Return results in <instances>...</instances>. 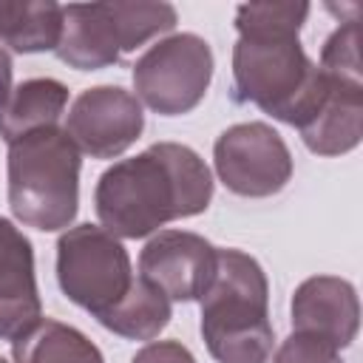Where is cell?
I'll return each mask as SVG.
<instances>
[{"label":"cell","mask_w":363,"mask_h":363,"mask_svg":"<svg viewBox=\"0 0 363 363\" xmlns=\"http://www.w3.org/2000/svg\"><path fill=\"white\" fill-rule=\"evenodd\" d=\"M309 3H244L235 11L233 99L301 128L326 94V74L303 54L301 26Z\"/></svg>","instance_id":"6da1fadb"},{"label":"cell","mask_w":363,"mask_h":363,"mask_svg":"<svg viewBox=\"0 0 363 363\" xmlns=\"http://www.w3.org/2000/svg\"><path fill=\"white\" fill-rule=\"evenodd\" d=\"M213 199L204 159L179 142H156L108 167L94 193L102 227L116 238H145L167 221L199 216Z\"/></svg>","instance_id":"7a4b0ae2"},{"label":"cell","mask_w":363,"mask_h":363,"mask_svg":"<svg viewBox=\"0 0 363 363\" xmlns=\"http://www.w3.org/2000/svg\"><path fill=\"white\" fill-rule=\"evenodd\" d=\"M201 301V337L218 363H267L275 332L269 284L261 264L241 250H218Z\"/></svg>","instance_id":"3957f363"},{"label":"cell","mask_w":363,"mask_h":363,"mask_svg":"<svg viewBox=\"0 0 363 363\" xmlns=\"http://www.w3.org/2000/svg\"><path fill=\"white\" fill-rule=\"evenodd\" d=\"M79 150L65 130L43 128L9 145V207L26 227L54 233L79 204Z\"/></svg>","instance_id":"277c9868"},{"label":"cell","mask_w":363,"mask_h":363,"mask_svg":"<svg viewBox=\"0 0 363 363\" xmlns=\"http://www.w3.org/2000/svg\"><path fill=\"white\" fill-rule=\"evenodd\" d=\"M176 20L170 3H68L54 51L77 71L108 68L125 51L170 31Z\"/></svg>","instance_id":"5b68a950"},{"label":"cell","mask_w":363,"mask_h":363,"mask_svg":"<svg viewBox=\"0 0 363 363\" xmlns=\"http://www.w3.org/2000/svg\"><path fill=\"white\" fill-rule=\"evenodd\" d=\"M130 255L116 235L96 224H77L57 241V281L65 298L96 320L133 286Z\"/></svg>","instance_id":"8992f818"},{"label":"cell","mask_w":363,"mask_h":363,"mask_svg":"<svg viewBox=\"0 0 363 363\" xmlns=\"http://www.w3.org/2000/svg\"><path fill=\"white\" fill-rule=\"evenodd\" d=\"M213 79V51L199 34H173L150 45L133 65L136 96L162 116L193 111Z\"/></svg>","instance_id":"52a82bcc"},{"label":"cell","mask_w":363,"mask_h":363,"mask_svg":"<svg viewBox=\"0 0 363 363\" xmlns=\"http://www.w3.org/2000/svg\"><path fill=\"white\" fill-rule=\"evenodd\" d=\"M216 173L227 190L264 199L292 179V156L278 130L267 122H241L227 128L213 147Z\"/></svg>","instance_id":"ba28073f"},{"label":"cell","mask_w":363,"mask_h":363,"mask_svg":"<svg viewBox=\"0 0 363 363\" xmlns=\"http://www.w3.org/2000/svg\"><path fill=\"white\" fill-rule=\"evenodd\" d=\"M145 128L139 99L119 85H96L82 91L65 122L68 139L91 159H113L125 153Z\"/></svg>","instance_id":"9c48e42d"},{"label":"cell","mask_w":363,"mask_h":363,"mask_svg":"<svg viewBox=\"0 0 363 363\" xmlns=\"http://www.w3.org/2000/svg\"><path fill=\"white\" fill-rule=\"evenodd\" d=\"M216 267V247L187 230H162L139 255V275L167 301H196Z\"/></svg>","instance_id":"30bf717a"},{"label":"cell","mask_w":363,"mask_h":363,"mask_svg":"<svg viewBox=\"0 0 363 363\" xmlns=\"http://www.w3.org/2000/svg\"><path fill=\"white\" fill-rule=\"evenodd\" d=\"M360 326V301L349 281L337 275H312L292 295V329L343 349Z\"/></svg>","instance_id":"8fae6325"},{"label":"cell","mask_w":363,"mask_h":363,"mask_svg":"<svg viewBox=\"0 0 363 363\" xmlns=\"http://www.w3.org/2000/svg\"><path fill=\"white\" fill-rule=\"evenodd\" d=\"M43 318L31 241L0 218V337L14 340Z\"/></svg>","instance_id":"7c38bea8"},{"label":"cell","mask_w":363,"mask_h":363,"mask_svg":"<svg viewBox=\"0 0 363 363\" xmlns=\"http://www.w3.org/2000/svg\"><path fill=\"white\" fill-rule=\"evenodd\" d=\"M326 94L312 116L298 128L303 145L318 156H340L363 136V85L326 77Z\"/></svg>","instance_id":"4fadbf2b"},{"label":"cell","mask_w":363,"mask_h":363,"mask_svg":"<svg viewBox=\"0 0 363 363\" xmlns=\"http://www.w3.org/2000/svg\"><path fill=\"white\" fill-rule=\"evenodd\" d=\"M68 105V88L60 79H26L0 105V136L11 145L34 130L54 128Z\"/></svg>","instance_id":"5bb4252c"},{"label":"cell","mask_w":363,"mask_h":363,"mask_svg":"<svg viewBox=\"0 0 363 363\" xmlns=\"http://www.w3.org/2000/svg\"><path fill=\"white\" fill-rule=\"evenodd\" d=\"M62 31V6L54 0H0V40L17 54L54 51Z\"/></svg>","instance_id":"9a60e30c"},{"label":"cell","mask_w":363,"mask_h":363,"mask_svg":"<svg viewBox=\"0 0 363 363\" xmlns=\"http://www.w3.org/2000/svg\"><path fill=\"white\" fill-rule=\"evenodd\" d=\"M14 363H105L102 352L74 326L60 320H37L11 340Z\"/></svg>","instance_id":"2e32d148"},{"label":"cell","mask_w":363,"mask_h":363,"mask_svg":"<svg viewBox=\"0 0 363 363\" xmlns=\"http://www.w3.org/2000/svg\"><path fill=\"white\" fill-rule=\"evenodd\" d=\"M170 301L142 275L133 278L128 295L99 318L105 329L128 340H153L170 323Z\"/></svg>","instance_id":"e0dca14e"},{"label":"cell","mask_w":363,"mask_h":363,"mask_svg":"<svg viewBox=\"0 0 363 363\" xmlns=\"http://www.w3.org/2000/svg\"><path fill=\"white\" fill-rule=\"evenodd\" d=\"M357 37H360V28H357V17L346 20L343 26H337L329 40L323 43L320 48V71L332 79H340V82H352V85H363V77H360V51H357Z\"/></svg>","instance_id":"ac0fdd59"},{"label":"cell","mask_w":363,"mask_h":363,"mask_svg":"<svg viewBox=\"0 0 363 363\" xmlns=\"http://www.w3.org/2000/svg\"><path fill=\"white\" fill-rule=\"evenodd\" d=\"M272 363H343L340 349H335L326 340H318L312 335L292 332L275 352Z\"/></svg>","instance_id":"d6986e66"},{"label":"cell","mask_w":363,"mask_h":363,"mask_svg":"<svg viewBox=\"0 0 363 363\" xmlns=\"http://www.w3.org/2000/svg\"><path fill=\"white\" fill-rule=\"evenodd\" d=\"M130 363H196V357L179 340H156L142 346Z\"/></svg>","instance_id":"ffe728a7"},{"label":"cell","mask_w":363,"mask_h":363,"mask_svg":"<svg viewBox=\"0 0 363 363\" xmlns=\"http://www.w3.org/2000/svg\"><path fill=\"white\" fill-rule=\"evenodd\" d=\"M9 94H11V57L0 45V105L6 102Z\"/></svg>","instance_id":"44dd1931"},{"label":"cell","mask_w":363,"mask_h":363,"mask_svg":"<svg viewBox=\"0 0 363 363\" xmlns=\"http://www.w3.org/2000/svg\"><path fill=\"white\" fill-rule=\"evenodd\" d=\"M0 363H6V360H3V357H0Z\"/></svg>","instance_id":"7402d4cb"}]
</instances>
